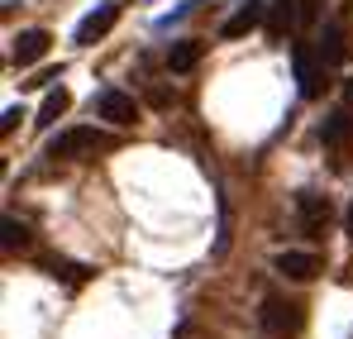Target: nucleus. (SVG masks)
Here are the masks:
<instances>
[{"label":"nucleus","instance_id":"nucleus-17","mask_svg":"<svg viewBox=\"0 0 353 339\" xmlns=\"http://www.w3.org/2000/svg\"><path fill=\"white\" fill-rule=\"evenodd\" d=\"M48 268H53V278H67V282H86V273H91V268H77V263H62V258H53Z\"/></svg>","mask_w":353,"mask_h":339},{"label":"nucleus","instance_id":"nucleus-10","mask_svg":"<svg viewBox=\"0 0 353 339\" xmlns=\"http://www.w3.org/2000/svg\"><path fill=\"white\" fill-rule=\"evenodd\" d=\"M258 24H268V5H263V0H243L234 14L220 24V34H225V39H243V34H253Z\"/></svg>","mask_w":353,"mask_h":339},{"label":"nucleus","instance_id":"nucleus-2","mask_svg":"<svg viewBox=\"0 0 353 339\" xmlns=\"http://www.w3.org/2000/svg\"><path fill=\"white\" fill-rule=\"evenodd\" d=\"M320 144H325L330 168H334V172H344L353 163V110H349V106H339V110L325 115V124H320Z\"/></svg>","mask_w":353,"mask_h":339},{"label":"nucleus","instance_id":"nucleus-19","mask_svg":"<svg viewBox=\"0 0 353 339\" xmlns=\"http://www.w3.org/2000/svg\"><path fill=\"white\" fill-rule=\"evenodd\" d=\"M176 96L172 91H168V86H153V91H148V106H172Z\"/></svg>","mask_w":353,"mask_h":339},{"label":"nucleus","instance_id":"nucleus-8","mask_svg":"<svg viewBox=\"0 0 353 339\" xmlns=\"http://www.w3.org/2000/svg\"><path fill=\"white\" fill-rule=\"evenodd\" d=\"M115 24H119V5H101V10H91V14L77 24V34H72V39H77L81 48H91V43H101Z\"/></svg>","mask_w":353,"mask_h":339},{"label":"nucleus","instance_id":"nucleus-20","mask_svg":"<svg viewBox=\"0 0 353 339\" xmlns=\"http://www.w3.org/2000/svg\"><path fill=\"white\" fill-rule=\"evenodd\" d=\"M344 106H349V110H353V77H349V81H344Z\"/></svg>","mask_w":353,"mask_h":339},{"label":"nucleus","instance_id":"nucleus-12","mask_svg":"<svg viewBox=\"0 0 353 339\" xmlns=\"http://www.w3.org/2000/svg\"><path fill=\"white\" fill-rule=\"evenodd\" d=\"M201 53H205V43H201V39H181V43L168 48V67H172V72H191V67L201 62Z\"/></svg>","mask_w":353,"mask_h":339},{"label":"nucleus","instance_id":"nucleus-15","mask_svg":"<svg viewBox=\"0 0 353 339\" xmlns=\"http://www.w3.org/2000/svg\"><path fill=\"white\" fill-rule=\"evenodd\" d=\"M24 249H29V225L5 215V253H24Z\"/></svg>","mask_w":353,"mask_h":339},{"label":"nucleus","instance_id":"nucleus-11","mask_svg":"<svg viewBox=\"0 0 353 339\" xmlns=\"http://www.w3.org/2000/svg\"><path fill=\"white\" fill-rule=\"evenodd\" d=\"M67 106H72V91H67V86H53V91L43 96V106H39V119H34V124H39V129L58 124L62 115H67Z\"/></svg>","mask_w":353,"mask_h":339},{"label":"nucleus","instance_id":"nucleus-18","mask_svg":"<svg viewBox=\"0 0 353 339\" xmlns=\"http://www.w3.org/2000/svg\"><path fill=\"white\" fill-rule=\"evenodd\" d=\"M19 119H24V110H19V106H10L5 119H0V134H14V124H19Z\"/></svg>","mask_w":353,"mask_h":339},{"label":"nucleus","instance_id":"nucleus-4","mask_svg":"<svg viewBox=\"0 0 353 339\" xmlns=\"http://www.w3.org/2000/svg\"><path fill=\"white\" fill-rule=\"evenodd\" d=\"M258 320H263V330H268V335H277V339L301 335V325H305V306L292 301V296H282V291H268V296H263Z\"/></svg>","mask_w":353,"mask_h":339},{"label":"nucleus","instance_id":"nucleus-9","mask_svg":"<svg viewBox=\"0 0 353 339\" xmlns=\"http://www.w3.org/2000/svg\"><path fill=\"white\" fill-rule=\"evenodd\" d=\"M48 48H53V34L48 29H24L14 39V48H10V62L14 67H34L39 57H48Z\"/></svg>","mask_w":353,"mask_h":339},{"label":"nucleus","instance_id":"nucleus-16","mask_svg":"<svg viewBox=\"0 0 353 339\" xmlns=\"http://www.w3.org/2000/svg\"><path fill=\"white\" fill-rule=\"evenodd\" d=\"M320 19V0H296V29H310Z\"/></svg>","mask_w":353,"mask_h":339},{"label":"nucleus","instance_id":"nucleus-21","mask_svg":"<svg viewBox=\"0 0 353 339\" xmlns=\"http://www.w3.org/2000/svg\"><path fill=\"white\" fill-rule=\"evenodd\" d=\"M344 234H349V244H353V206H349V215H344Z\"/></svg>","mask_w":353,"mask_h":339},{"label":"nucleus","instance_id":"nucleus-7","mask_svg":"<svg viewBox=\"0 0 353 339\" xmlns=\"http://www.w3.org/2000/svg\"><path fill=\"white\" fill-rule=\"evenodd\" d=\"M272 273H282V278H292V282H310V278H320V273H325V263H320V253L282 249V253L272 258Z\"/></svg>","mask_w":353,"mask_h":339},{"label":"nucleus","instance_id":"nucleus-6","mask_svg":"<svg viewBox=\"0 0 353 339\" xmlns=\"http://www.w3.org/2000/svg\"><path fill=\"white\" fill-rule=\"evenodd\" d=\"M96 115H101L105 124H115V129H129V124L139 119V101H134L129 91H119V86H105V91L96 96Z\"/></svg>","mask_w":353,"mask_h":339},{"label":"nucleus","instance_id":"nucleus-5","mask_svg":"<svg viewBox=\"0 0 353 339\" xmlns=\"http://www.w3.org/2000/svg\"><path fill=\"white\" fill-rule=\"evenodd\" d=\"M296 220H301V229H305L310 239H325V229H330V220H334L330 196H320V191H301V196H296Z\"/></svg>","mask_w":353,"mask_h":339},{"label":"nucleus","instance_id":"nucleus-1","mask_svg":"<svg viewBox=\"0 0 353 339\" xmlns=\"http://www.w3.org/2000/svg\"><path fill=\"white\" fill-rule=\"evenodd\" d=\"M292 67H296V86H301V96L305 101H320L325 96V86H330V57L320 53V43H310V39H301L292 43Z\"/></svg>","mask_w":353,"mask_h":339},{"label":"nucleus","instance_id":"nucleus-14","mask_svg":"<svg viewBox=\"0 0 353 339\" xmlns=\"http://www.w3.org/2000/svg\"><path fill=\"white\" fill-rule=\"evenodd\" d=\"M320 53L330 57V62H344V57H349V43H344V19H330V24H325Z\"/></svg>","mask_w":353,"mask_h":339},{"label":"nucleus","instance_id":"nucleus-13","mask_svg":"<svg viewBox=\"0 0 353 339\" xmlns=\"http://www.w3.org/2000/svg\"><path fill=\"white\" fill-rule=\"evenodd\" d=\"M296 29V0H272V10H268V34L272 39H287Z\"/></svg>","mask_w":353,"mask_h":339},{"label":"nucleus","instance_id":"nucleus-3","mask_svg":"<svg viewBox=\"0 0 353 339\" xmlns=\"http://www.w3.org/2000/svg\"><path fill=\"white\" fill-rule=\"evenodd\" d=\"M101 148H110V139L101 134V129H62V134H53L48 139V158L53 163H77V158H96Z\"/></svg>","mask_w":353,"mask_h":339}]
</instances>
